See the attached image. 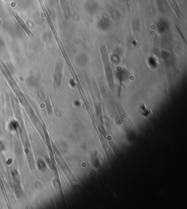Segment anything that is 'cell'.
I'll return each mask as SVG.
<instances>
[{"mask_svg":"<svg viewBox=\"0 0 187 209\" xmlns=\"http://www.w3.org/2000/svg\"><path fill=\"white\" fill-rule=\"evenodd\" d=\"M101 51H102V59H103V62H104V65H105V70L107 78H108V82H109L110 87H111V86H113V73H112L111 67H110V66L109 61H108V54H107V51H106V48H105V46H102V48H101Z\"/></svg>","mask_w":187,"mask_h":209,"instance_id":"6da1fadb","label":"cell"},{"mask_svg":"<svg viewBox=\"0 0 187 209\" xmlns=\"http://www.w3.org/2000/svg\"><path fill=\"white\" fill-rule=\"evenodd\" d=\"M62 65L61 62H58L56 65V69H55L54 76V85L57 88H59L61 86L62 83Z\"/></svg>","mask_w":187,"mask_h":209,"instance_id":"7a4b0ae2","label":"cell"},{"mask_svg":"<svg viewBox=\"0 0 187 209\" xmlns=\"http://www.w3.org/2000/svg\"><path fill=\"white\" fill-rule=\"evenodd\" d=\"M12 15H13L14 18L16 19V21H18V24L21 26V27L22 28V29L24 30L25 32L27 34L29 37H32L33 36L32 32L31 30L29 29V28L28 27V26L25 24L24 21L21 18L20 15H19L18 14H17L16 13H14V12H12Z\"/></svg>","mask_w":187,"mask_h":209,"instance_id":"3957f363","label":"cell"}]
</instances>
